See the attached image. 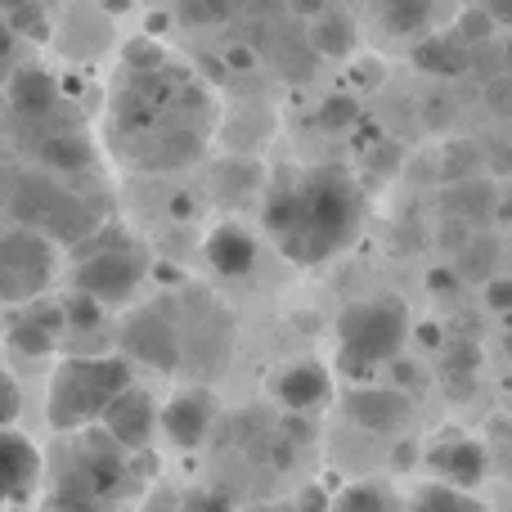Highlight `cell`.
Instances as JSON below:
<instances>
[{
    "label": "cell",
    "mask_w": 512,
    "mask_h": 512,
    "mask_svg": "<svg viewBox=\"0 0 512 512\" xmlns=\"http://www.w3.org/2000/svg\"><path fill=\"white\" fill-rule=\"evenodd\" d=\"M117 140H131V167L176 171L203 153V126H212V99L180 68L162 63L153 72H131L117 99Z\"/></svg>",
    "instance_id": "obj_1"
},
{
    "label": "cell",
    "mask_w": 512,
    "mask_h": 512,
    "mask_svg": "<svg viewBox=\"0 0 512 512\" xmlns=\"http://www.w3.org/2000/svg\"><path fill=\"white\" fill-rule=\"evenodd\" d=\"M265 234L297 265L346 252L364 225V194L342 167H310L265 198Z\"/></svg>",
    "instance_id": "obj_2"
},
{
    "label": "cell",
    "mask_w": 512,
    "mask_h": 512,
    "mask_svg": "<svg viewBox=\"0 0 512 512\" xmlns=\"http://www.w3.org/2000/svg\"><path fill=\"white\" fill-rule=\"evenodd\" d=\"M68 436L72 445L54 463L45 512H113L131 486V450L95 427H81Z\"/></svg>",
    "instance_id": "obj_3"
},
{
    "label": "cell",
    "mask_w": 512,
    "mask_h": 512,
    "mask_svg": "<svg viewBox=\"0 0 512 512\" xmlns=\"http://www.w3.org/2000/svg\"><path fill=\"white\" fill-rule=\"evenodd\" d=\"M131 355H72L50 373L45 418L59 436L104 423V409L131 387Z\"/></svg>",
    "instance_id": "obj_4"
},
{
    "label": "cell",
    "mask_w": 512,
    "mask_h": 512,
    "mask_svg": "<svg viewBox=\"0 0 512 512\" xmlns=\"http://www.w3.org/2000/svg\"><path fill=\"white\" fill-rule=\"evenodd\" d=\"M409 342V306L396 292L346 301L337 315V364L355 382H373Z\"/></svg>",
    "instance_id": "obj_5"
},
{
    "label": "cell",
    "mask_w": 512,
    "mask_h": 512,
    "mask_svg": "<svg viewBox=\"0 0 512 512\" xmlns=\"http://www.w3.org/2000/svg\"><path fill=\"white\" fill-rule=\"evenodd\" d=\"M144 270H149V256L140 243L122 239V230H95L77 243V292L104 301V306H126L140 288Z\"/></svg>",
    "instance_id": "obj_6"
},
{
    "label": "cell",
    "mask_w": 512,
    "mask_h": 512,
    "mask_svg": "<svg viewBox=\"0 0 512 512\" xmlns=\"http://www.w3.org/2000/svg\"><path fill=\"white\" fill-rule=\"evenodd\" d=\"M54 265H59V248L50 234L18 221L14 230L0 234V301L9 306L36 301L54 283Z\"/></svg>",
    "instance_id": "obj_7"
},
{
    "label": "cell",
    "mask_w": 512,
    "mask_h": 512,
    "mask_svg": "<svg viewBox=\"0 0 512 512\" xmlns=\"http://www.w3.org/2000/svg\"><path fill=\"white\" fill-rule=\"evenodd\" d=\"M14 212H18V221H23V225L50 234L54 243H72V248H77L86 234H95V216H90V207L81 203L77 194H68L63 185L41 180V176H23V180H18Z\"/></svg>",
    "instance_id": "obj_8"
},
{
    "label": "cell",
    "mask_w": 512,
    "mask_h": 512,
    "mask_svg": "<svg viewBox=\"0 0 512 512\" xmlns=\"http://www.w3.org/2000/svg\"><path fill=\"white\" fill-rule=\"evenodd\" d=\"M122 355H131L135 364L158 373H176L180 360H185V346H180V333L162 310H131L122 324Z\"/></svg>",
    "instance_id": "obj_9"
},
{
    "label": "cell",
    "mask_w": 512,
    "mask_h": 512,
    "mask_svg": "<svg viewBox=\"0 0 512 512\" xmlns=\"http://www.w3.org/2000/svg\"><path fill=\"white\" fill-rule=\"evenodd\" d=\"M409 396L396 382H355L342 396V414L346 423H355L360 432L373 436H396L400 427L409 423Z\"/></svg>",
    "instance_id": "obj_10"
},
{
    "label": "cell",
    "mask_w": 512,
    "mask_h": 512,
    "mask_svg": "<svg viewBox=\"0 0 512 512\" xmlns=\"http://www.w3.org/2000/svg\"><path fill=\"white\" fill-rule=\"evenodd\" d=\"M158 427H162V409L153 405V396L144 387H135V382L104 409V432L113 436L117 445H126L131 454L149 450V441H153Z\"/></svg>",
    "instance_id": "obj_11"
},
{
    "label": "cell",
    "mask_w": 512,
    "mask_h": 512,
    "mask_svg": "<svg viewBox=\"0 0 512 512\" xmlns=\"http://www.w3.org/2000/svg\"><path fill=\"white\" fill-rule=\"evenodd\" d=\"M423 463L436 481H450V486H463V490H477L486 481V472L495 468L490 463V445L472 441V436H445V441H436L423 454Z\"/></svg>",
    "instance_id": "obj_12"
},
{
    "label": "cell",
    "mask_w": 512,
    "mask_h": 512,
    "mask_svg": "<svg viewBox=\"0 0 512 512\" xmlns=\"http://www.w3.org/2000/svg\"><path fill=\"white\" fill-rule=\"evenodd\" d=\"M216 396L203 387H185L176 391V396L162 405V432H167V441L176 445V450H198V445L207 441V432H212L216 423Z\"/></svg>",
    "instance_id": "obj_13"
},
{
    "label": "cell",
    "mask_w": 512,
    "mask_h": 512,
    "mask_svg": "<svg viewBox=\"0 0 512 512\" xmlns=\"http://www.w3.org/2000/svg\"><path fill=\"white\" fill-rule=\"evenodd\" d=\"M270 391L292 414H315V409H324L328 396H333V373L319 360H288L283 369L270 373Z\"/></svg>",
    "instance_id": "obj_14"
},
{
    "label": "cell",
    "mask_w": 512,
    "mask_h": 512,
    "mask_svg": "<svg viewBox=\"0 0 512 512\" xmlns=\"http://www.w3.org/2000/svg\"><path fill=\"white\" fill-rule=\"evenodd\" d=\"M41 450L14 427H0V504H18L41 481Z\"/></svg>",
    "instance_id": "obj_15"
},
{
    "label": "cell",
    "mask_w": 512,
    "mask_h": 512,
    "mask_svg": "<svg viewBox=\"0 0 512 512\" xmlns=\"http://www.w3.org/2000/svg\"><path fill=\"white\" fill-rule=\"evenodd\" d=\"M63 328H68V306L45 310V301H27V310H18V315L9 319L5 342L14 346L18 355H27V360H41V355L54 351Z\"/></svg>",
    "instance_id": "obj_16"
},
{
    "label": "cell",
    "mask_w": 512,
    "mask_h": 512,
    "mask_svg": "<svg viewBox=\"0 0 512 512\" xmlns=\"http://www.w3.org/2000/svg\"><path fill=\"white\" fill-rule=\"evenodd\" d=\"M203 252H207V261H212V270L225 274V279H243L256 265V239L243 225H216V230L207 234Z\"/></svg>",
    "instance_id": "obj_17"
},
{
    "label": "cell",
    "mask_w": 512,
    "mask_h": 512,
    "mask_svg": "<svg viewBox=\"0 0 512 512\" xmlns=\"http://www.w3.org/2000/svg\"><path fill=\"white\" fill-rule=\"evenodd\" d=\"M499 203H504V194H499L490 180H481V176H468V180H454V185H445V212L463 216V221H472V225L495 221Z\"/></svg>",
    "instance_id": "obj_18"
},
{
    "label": "cell",
    "mask_w": 512,
    "mask_h": 512,
    "mask_svg": "<svg viewBox=\"0 0 512 512\" xmlns=\"http://www.w3.org/2000/svg\"><path fill=\"white\" fill-rule=\"evenodd\" d=\"M414 68L418 72H432V77H463L472 68V54L468 41L459 32L454 36H423L414 45Z\"/></svg>",
    "instance_id": "obj_19"
},
{
    "label": "cell",
    "mask_w": 512,
    "mask_h": 512,
    "mask_svg": "<svg viewBox=\"0 0 512 512\" xmlns=\"http://www.w3.org/2000/svg\"><path fill=\"white\" fill-rule=\"evenodd\" d=\"M9 104L18 117H45L59 108V81L41 68H18L9 81Z\"/></svg>",
    "instance_id": "obj_20"
},
{
    "label": "cell",
    "mask_w": 512,
    "mask_h": 512,
    "mask_svg": "<svg viewBox=\"0 0 512 512\" xmlns=\"http://www.w3.org/2000/svg\"><path fill=\"white\" fill-rule=\"evenodd\" d=\"M310 50L324 59H351L355 54V23L346 14H319L310 18Z\"/></svg>",
    "instance_id": "obj_21"
},
{
    "label": "cell",
    "mask_w": 512,
    "mask_h": 512,
    "mask_svg": "<svg viewBox=\"0 0 512 512\" xmlns=\"http://www.w3.org/2000/svg\"><path fill=\"white\" fill-rule=\"evenodd\" d=\"M41 162L50 171H86L90 162H95V144L86 140L81 131H59V135H50V140L41 144Z\"/></svg>",
    "instance_id": "obj_22"
},
{
    "label": "cell",
    "mask_w": 512,
    "mask_h": 512,
    "mask_svg": "<svg viewBox=\"0 0 512 512\" xmlns=\"http://www.w3.org/2000/svg\"><path fill=\"white\" fill-rule=\"evenodd\" d=\"M333 512H405L396 499V490L387 481H355V486L337 490Z\"/></svg>",
    "instance_id": "obj_23"
},
{
    "label": "cell",
    "mask_w": 512,
    "mask_h": 512,
    "mask_svg": "<svg viewBox=\"0 0 512 512\" xmlns=\"http://www.w3.org/2000/svg\"><path fill=\"white\" fill-rule=\"evenodd\" d=\"M409 512H490L472 490L450 486V481H432L409 499Z\"/></svg>",
    "instance_id": "obj_24"
},
{
    "label": "cell",
    "mask_w": 512,
    "mask_h": 512,
    "mask_svg": "<svg viewBox=\"0 0 512 512\" xmlns=\"http://www.w3.org/2000/svg\"><path fill=\"white\" fill-rule=\"evenodd\" d=\"M454 261H459L454 270H459L468 283L495 279V270H499V239H495V234H472V243L454 256Z\"/></svg>",
    "instance_id": "obj_25"
},
{
    "label": "cell",
    "mask_w": 512,
    "mask_h": 512,
    "mask_svg": "<svg viewBox=\"0 0 512 512\" xmlns=\"http://www.w3.org/2000/svg\"><path fill=\"white\" fill-rule=\"evenodd\" d=\"M432 23V0H382V27L396 36H418Z\"/></svg>",
    "instance_id": "obj_26"
},
{
    "label": "cell",
    "mask_w": 512,
    "mask_h": 512,
    "mask_svg": "<svg viewBox=\"0 0 512 512\" xmlns=\"http://www.w3.org/2000/svg\"><path fill=\"white\" fill-rule=\"evenodd\" d=\"M481 162H486V153H481L472 140H450V144L441 149V167H436V171H441L445 185H454V180L477 176Z\"/></svg>",
    "instance_id": "obj_27"
},
{
    "label": "cell",
    "mask_w": 512,
    "mask_h": 512,
    "mask_svg": "<svg viewBox=\"0 0 512 512\" xmlns=\"http://www.w3.org/2000/svg\"><path fill=\"white\" fill-rule=\"evenodd\" d=\"M122 63H126V72H153L167 63V50H162V41L153 32H144V36H135V41H126Z\"/></svg>",
    "instance_id": "obj_28"
},
{
    "label": "cell",
    "mask_w": 512,
    "mask_h": 512,
    "mask_svg": "<svg viewBox=\"0 0 512 512\" xmlns=\"http://www.w3.org/2000/svg\"><path fill=\"white\" fill-rule=\"evenodd\" d=\"M490 463L499 477L512 481V418H490Z\"/></svg>",
    "instance_id": "obj_29"
},
{
    "label": "cell",
    "mask_w": 512,
    "mask_h": 512,
    "mask_svg": "<svg viewBox=\"0 0 512 512\" xmlns=\"http://www.w3.org/2000/svg\"><path fill=\"white\" fill-rule=\"evenodd\" d=\"M495 27L499 23H495V14H490L486 5H472V9H463L459 14V27H454V32H459L468 45H486L490 36H495Z\"/></svg>",
    "instance_id": "obj_30"
},
{
    "label": "cell",
    "mask_w": 512,
    "mask_h": 512,
    "mask_svg": "<svg viewBox=\"0 0 512 512\" xmlns=\"http://www.w3.org/2000/svg\"><path fill=\"white\" fill-rule=\"evenodd\" d=\"M355 117H360L355 99H351V95H333V99H324V104H319L315 122L324 126V131H346V126H351Z\"/></svg>",
    "instance_id": "obj_31"
},
{
    "label": "cell",
    "mask_w": 512,
    "mask_h": 512,
    "mask_svg": "<svg viewBox=\"0 0 512 512\" xmlns=\"http://www.w3.org/2000/svg\"><path fill=\"white\" fill-rule=\"evenodd\" d=\"M472 234H477V225H472V221H463V216H450V212H445L441 230H436V248H441V252H450V256H459V252L472 243Z\"/></svg>",
    "instance_id": "obj_32"
},
{
    "label": "cell",
    "mask_w": 512,
    "mask_h": 512,
    "mask_svg": "<svg viewBox=\"0 0 512 512\" xmlns=\"http://www.w3.org/2000/svg\"><path fill=\"white\" fill-rule=\"evenodd\" d=\"M9 27H14L18 36H36V41H45L50 36V23H45V14H41V0H27V5H18V9H9Z\"/></svg>",
    "instance_id": "obj_33"
},
{
    "label": "cell",
    "mask_w": 512,
    "mask_h": 512,
    "mask_svg": "<svg viewBox=\"0 0 512 512\" xmlns=\"http://www.w3.org/2000/svg\"><path fill=\"white\" fill-rule=\"evenodd\" d=\"M486 108L512 122V72H499V77L486 81Z\"/></svg>",
    "instance_id": "obj_34"
},
{
    "label": "cell",
    "mask_w": 512,
    "mask_h": 512,
    "mask_svg": "<svg viewBox=\"0 0 512 512\" xmlns=\"http://www.w3.org/2000/svg\"><path fill=\"white\" fill-rule=\"evenodd\" d=\"M18 414H23V391H18V382L9 378L5 369H0V427H14Z\"/></svg>",
    "instance_id": "obj_35"
},
{
    "label": "cell",
    "mask_w": 512,
    "mask_h": 512,
    "mask_svg": "<svg viewBox=\"0 0 512 512\" xmlns=\"http://www.w3.org/2000/svg\"><path fill=\"white\" fill-rule=\"evenodd\" d=\"M185 18L189 23H225L230 18V0H189L185 5Z\"/></svg>",
    "instance_id": "obj_36"
},
{
    "label": "cell",
    "mask_w": 512,
    "mask_h": 512,
    "mask_svg": "<svg viewBox=\"0 0 512 512\" xmlns=\"http://www.w3.org/2000/svg\"><path fill=\"white\" fill-rule=\"evenodd\" d=\"M477 364H481L477 342H454L445 351V373H477Z\"/></svg>",
    "instance_id": "obj_37"
},
{
    "label": "cell",
    "mask_w": 512,
    "mask_h": 512,
    "mask_svg": "<svg viewBox=\"0 0 512 512\" xmlns=\"http://www.w3.org/2000/svg\"><path fill=\"white\" fill-rule=\"evenodd\" d=\"M481 292H486V306L495 310V315H508V310H512V279H508V274L486 279V283H481Z\"/></svg>",
    "instance_id": "obj_38"
},
{
    "label": "cell",
    "mask_w": 512,
    "mask_h": 512,
    "mask_svg": "<svg viewBox=\"0 0 512 512\" xmlns=\"http://www.w3.org/2000/svg\"><path fill=\"white\" fill-rule=\"evenodd\" d=\"M194 512H234V504L221 495V490H198V495H185Z\"/></svg>",
    "instance_id": "obj_39"
},
{
    "label": "cell",
    "mask_w": 512,
    "mask_h": 512,
    "mask_svg": "<svg viewBox=\"0 0 512 512\" xmlns=\"http://www.w3.org/2000/svg\"><path fill=\"white\" fill-rule=\"evenodd\" d=\"M297 512H333V499H328L319 486H306L297 495Z\"/></svg>",
    "instance_id": "obj_40"
},
{
    "label": "cell",
    "mask_w": 512,
    "mask_h": 512,
    "mask_svg": "<svg viewBox=\"0 0 512 512\" xmlns=\"http://www.w3.org/2000/svg\"><path fill=\"white\" fill-rule=\"evenodd\" d=\"M140 512H194V508H189V499H185V495H153Z\"/></svg>",
    "instance_id": "obj_41"
},
{
    "label": "cell",
    "mask_w": 512,
    "mask_h": 512,
    "mask_svg": "<svg viewBox=\"0 0 512 512\" xmlns=\"http://www.w3.org/2000/svg\"><path fill=\"white\" fill-rule=\"evenodd\" d=\"M414 450H418L414 441H400V445H396V454H391V468H396V472H409L418 459H423V454H414Z\"/></svg>",
    "instance_id": "obj_42"
},
{
    "label": "cell",
    "mask_w": 512,
    "mask_h": 512,
    "mask_svg": "<svg viewBox=\"0 0 512 512\" xmlns=\"http://www.w3.org/2000/svg\"><path fill=\"white\" fill-rule=\"evenodd\" d=\"M414 337L427 346V351H445V333H441V324H418V328H414Z\"/></svg>",
    "instance_id": "obj_43"
},
{
    "label": "cell",
    "mask_w": 512,
    "mask_h": 512,
    "mask_svg": "<svg viewBox=\"0 0 512 512\" xmlns=\"http://www.w3.org/2000/svg\"><path fill=\"white\" fill-rule=\"evenodd\" d=\"M459 279H463L459 270H432V279H427V288H432V292H450V288H459Z\"/></svg>",
    "instance_id": "obj_44"
},
{
    "label": "cell",
    "mask_w": 512,
    "mask_h": 512,
    "mask_svg": "<svg viewBox=\"0 0 512 512\" xmlns=\"http://www.w3.org/2000/svg\"><path fill=\"white\" fill-rule=\"evenodd\" d=\"M288 9H292L297 18H319V14L328 9V0H288Z\"/></svg>",
    "instance_id": "obj_45"
},
{
    "label": "cell",
    "mask_w": 512,
    "mask_h": 512,
    "mask_svg": "<svg viewBox=\"0 0 512 512\" xmlns=\"http://www.w3.org/2000/svg\"><path fill=\"white\" fill-rule=\"evenodd\" d=\"M481 5L495 14V23L499 27H512V0H481Z\"/></svg>",
    "instance_id": "obj_46"
},
{
    "label": "cell",
    "mask_w": 512,
    "mask_h": 512,
    "mask_svg": "<svg viewBox=\"0 0 512 512\" xmlns=\"http://www.w3.org/2000/svg\"><path fill=\"white\" fill-rule=\"evenodd\" d=\"M427 122H432V126L450 122V99H432V104H427Z\"/></svg>",
    "instance_id": "obj_47"
},
{
    "label": "cell",
    "mask_w": 512,
    "mask_h": 512,
    "mask_svg": "<svg viewBox=\"0 0 512 512\" xmlns=\"http://www.w3.org/2000/svg\"><path fill=\"white\" fill-rule=\"evenodd\" d=\"M490 167H495L499 176H508V171H512V153L508 149H490Z\"/></svg>",
    "instance_id": "obj_48"
},
{
    "label": "cell",
    "mask_w": 512,
    "mask_h": 512,
    "mask_svg": "<svg viewBox=\"0 0 512 512\" xmlns=\"http://www.w3.org/2000/svg\"><path fill=\"white\" fill-rule=\"evenodd\" d=\"M104 5V14H126V9H135V0H99Z\"/></svg>",
    "instance_id": "obj_49"
},
{
    "label": "cell",
    "mask_w": 512,
    "mask_h": 512,
    "mask_svg": "<svg viewBox=\"0 0 512 512\" xmlns=\"http://www.w3.org/2000/svg\"><path fill=\"white\" fill-rule=\"evenodd\" d=\"M230 63H234V68H248L252 54H248V50H230Z\"/></svg>",
    "instance_id": "obj_50"
},
{
    "label": "cell",
    "mask_w": 512,
    "mask_h": 512,
    "mask_svg": "<svg viewBox=\"0 0 512 512\" xmlns=\"http://www.w3.org/2000/svg\"><path fill=\"white\" fill-rule=\"evenodd\" d=\"M499 216H504V221L512 225V189H508V194H504V203H499Z\"/></svg>",
    "instance_id": "obj_51"
},
{
    "label": "cell",
    "mask_w": 512,
    "mask_h": 512,
    "mask_svg": "<svg viewBox=\"0 0 512 512\" xmlns=\"http://www.w3.org/2000/svg\"><path fill=\"white\" fill-rule=\"evenodd\" d=\"M504 72H512V41L504 45Z\"/></svg>",
    "instance_id": "obj_52"
},
{
    "label": "cell",
    "mask_w": 512,
    "mask_h": 512,
    "mask_svg": "<svg viewBox=\"0 0 512 512\" xmlns=\"http://www.w3.org/2000/svg\"><path fill=\"white\" fill-rule=\"evenodd\" d=\"M18 5H27V0H0V9H18Z\"/></svg>",
    "instance_id": "obj_53"
},
{
    "label": "cell",
    "mask_w": 512,
    "mask_h": 512,
    "mask_svg": "<svg viewBox=\"0 0 512 512\" xmlns=\"http://www.w3.org/2000/svg\"><path fill=\"white\" fill-rule=\"evenodd\" d=\"M504 351H508V360H512V333H504Z\"/></svg>",
    "instance_id": "obj_54"
}]
</instances>
